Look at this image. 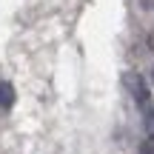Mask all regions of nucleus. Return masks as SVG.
Wrapping results in <instances>:
<instances>
[{
    "mask_svg": "<svg viewBox=\"0 0 154 154\" xmlns=\"http://www.w3.org/2000/svg\"><path fill=\"white\" fill-rule=\"evenodd\" d=\"M123 83H126V91L131 94L134 106H137L143 114H151V88L146 83V77L140 72H126L123 74Z\"/></svg>",
    "mask_w": 154,
    "mask_h": 154,
    "instance_id": "1",
    "label": "nucleus"
},
{
    "mask_svg": "<svg viewBox=\"0 0 154 154\" xmlns=\"http://www.w3.org/2000/svg\"><path fill=\"white\" fill-rule=\"evenodd\" d=\"M14 106V86L9 80H0V109H11Z\"/></svg>",
    "mask_w": 154,
    "mask_h": 154,
    "instance_id": "2",
    "label": "nucleus"
},
{
    "mask_svg": "<svg viewBox=\"0 0 154 154\" xmlns=\"http://www.w3.org/2000/svg\"><path fill=\"white\" fill-rule=\"evenodd\" d=\"M140 154H154V137H149L143 146H140Z\"/></svg>",
    "mask_w": 154,
    "mask_h": 154,
    "instance_id": "3",
    "label": "nucleus"
},
{
    "mask_svg": "<svg viewBox=\"0 0 154 154\" xmlns=\"http://www.w3.org/2000/svg\"><path fill=\"white\" fill-rule=\"evenodd\" d=\"M149 49H151V51H154V32H151V34H149Z\"/></svg>",
    "mask_w": 154,
    "mask_h": 154,
    "instance_id": "4",
    "label": "nucleus"
},
{
    "mask_svg": "<svg viewBox=\"0 0 154 154\" xmlns=\"http://www.w3.org/2000/svg\"><path fill=\"white\" fill-rule=\"evenodd\" d=\"M151 123H154V111H151V114H149V126H151Z\"/></svg>",
    "mask_w": 154,
    "mask_h": 154,
    "instance_id": "5",
    "label": "nucleus"
},
{
    "mask_svg": "<svg viewBox=\"0 0 154 154\" xmlns=\"http://www.w3.org/2000/svg\"><path fill=\"white\" fill-rule=\"evenodd\" d=\"M151 86H154V66H151Z\"/></svg>",
    "mask_w": 154,
    "mask_h": 154,
    "instance_id": "6",
    "label": "nucleus"
}]
</instances>
